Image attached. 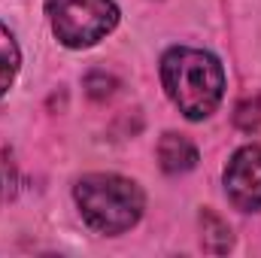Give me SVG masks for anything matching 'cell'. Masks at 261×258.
Returning <instances> with one entry per match:
<instances>
[{
    "label": "cell",
    "instance_id": "5b68a950",
    "mask_svg": "<svg viewBox=\"0 0 261 258\" xmlns=\"http://www.w3.org/2000/svg\"><path fill=\"white\" fill-rule=\"evenodd\" d=\"M158 161L167 173H186L197 164V149L189 137L170 131L158 140Z\"/></svg>",
    "mask_w": 261,
    "mask_h": 258
},
{
    "label": "cell",
    "instance_id": "6da1fadb",
    "mask_svg": "<svg viewBox=\"0 0 261 258\" xmlns=\"http://www.w3.org/2000/svg\"><path fill=\"white\" fill-rule=\"evenodd\" d=\"M161 82L189 119H206L216 113L225 94V70L219 58L189 46H176L161 58Z\"/></svg>",
    "mask_w": 261,
    "mask_h": 258
},
{
    "label": "cell",
    "instance_id": "30bf717a",
    "mask_svg": "<svg viewBox=\"0 0 261 258\" xmlns=\"http://www.w3.org/2000/svg\"><path fill=\"white\" fill-rule=\"evenodd\" d=\"M85 85H88V94H91V97H107V94H113L116 79L107 76V73H91V76L85 79Z\"/></svg>",
    "mask_w": 261,
    "mask_h": 258
},
{
    "label": "cell",
    "instance_id": "ba28073f",
    "mask_svg": "<svg viewBox=\"0 0 261 258\" xmlns=\"http://www.w3.org/2000/svg\"><path fill=\"white\" fill-rule=\"evenodd\" d=\"M234 122H237V128L243 131H258L261 128V97H246L240 107H237V113H234Z\"/></svg>",
    "mask_w": 261,
    "mask_h": 258
},
{
    "label": "cell",
    "instance_id": "7a4b0ae2",
    "mask_svg": "<svg viewBox=\"0 0 261 258\" xmlns=\"http://www.w3.org/2000/svg\"><path fill=\"white\" fill-rule=\"evenodd\" d=\"M76 207L100 234L130 231L143 216V192L137 183L116 173H91L76 183Z\"/></svg>",
    "mask_w": 261,
    "mask_h": 258
},
{
    "label": "cell",
    "instance_id": "277c9868",
    "mask_svg": "<svg viewBox=\"0 0 261 258\" xmlns=\"http://www.w3.org/2000/svg\"><path fill=\"white\" fill-rule=\"evenodd\" d=\"M225 192L234 207H261V146H243L225 167Z\"/></svg>",
    "mask_w": 261,
    "mask_h": 258
},
{
    "label": "cell",
    "instance_id": "3957f363",
    "mask_svg": "<svg viewBox=\"0 0 261 258\" xmlns=\"http://www.w3.org/2000/svg\"><path fill=\"white\" fill-rule=\"evenodd\" d=\"M46 12L55 37L70 49L94 46L119 21L113 0H46Z\"/></svg>",
    "mask_w": 261,
    "mask_h": 258
},
{
    "label": "cell",
    "instance_id": "9c48e42d",
    "mask_svg": "<svg viewBox=\"0 0 261 258\" xmlns=\"http://www.w3.org/2000/svg\"><path fill=\"white\" fill-rule=\"evenodd\" d=\"M15 192V167L9 158H0V203L9 200Z\"/></svg>",
    "mask_w": 261,
    "mask_h": 258
},
{
    "label": "cell",
    "instance_id": "8992f818",
    "mask_svg": "<svg viewBox=\"0 0 261 258\" xmlns=\"http://www.w3.org/2000/svg\"><path fill=\"white\" fill-rule=\"evenodd\" d=\"M18 64H21V55H18V46L12 40V34L0 24V94L9 91L15 73H18Z\"/></svg>",
    "mask_w": 261,
    "mask_h": 258
},
{
    "label": "cell",
    "instance_id": "52a82bcc",
    "mask_svg": "<svg viewBox=\"0 0 261 258\" xmlns=\"http://www.w3.org/2000/svg\"><path fill=\"white\" fill-rule=\"evenodd\" d=\"M200 225H203V249H206V252L222 255V252L231 249V231H228V225H225L219 216H213L210 210H203Z\"/></svg>",
    "mask_w": 261,
    "mask_h": 258
}]
</instances>
